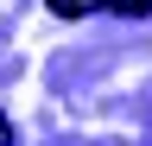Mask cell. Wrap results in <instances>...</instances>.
<instances>
[{
	"label": "cell",
	"mask_w": 152,
	"mask_h": 146,
	"mask_svg": "<svg viewBox=\"0 0 152 146\" xmlns=\"http://www.w3.org/2000/svg\"><path fill=\"white\" fill-rule=\"evenodd\" d=\"M57 13H152V0H51Z\"/></svg>",
	"instance_id": "cell-1"
},
{
	"label": "cell",
	"mask_w": 152,
	"mask_h": 146,
	"mask_svg": "<svg viewBox=\"0 0 152 146\" xmlns=\"http://www.w3.org/2000/svg\"><path fill=\"white\" fill-rule=\"evenodd\" d=\"M0 146H13V127H7V114H0Z\"/></svg>",
	"instance_id": "cell-2"
}]
</instances>
